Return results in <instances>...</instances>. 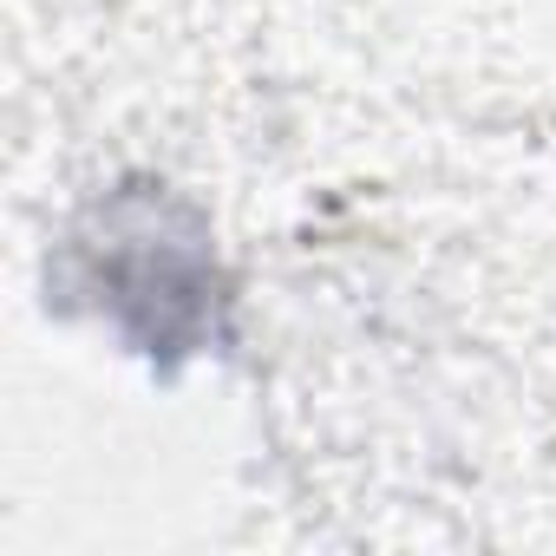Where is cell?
I'll return each mask as SVG.
<instances>
[{
    "mask_svg": "<svg viewBox=\"0 0 556 556\" xmlns=\"http://www.w3.org/2000/svg\"><path fill=\"white\" fill-rule=\"evenodd\" d=\"M47 295L66 315H99L164 380L236 341L210 216L151 177H125L79 210L47 262Z\"/></svg>",
    "mask_w": 556,
    "mask_h": 556,
    "instance_id": "1",
    "label": "cell"
}]
</instances>
